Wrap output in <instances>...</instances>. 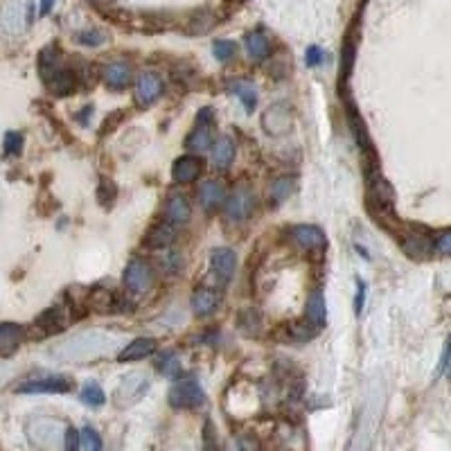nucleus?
Segmentation results:
<instances>
[{"label":"nucleus","instance_id":"nucleus-1","mask_svg":"<svg viewBox=\"0 0 451 451\" xmlns=\"http://www.w3.org/2000/svg\"><path fill=\"white\" fill-rule=\"evenodd\" d=\"M206 402V392L194 379H181L169 390V404L174 408H199Z\"/></svg>","mask_w":451,"mask_h":451},{"label":"nucleus","instance_id":"nucleus-5","mask_svg":"<svg viewBox=\"0 0 451 451\" xmlns=\"http://www.w3.org/2000/svg\"><path fill=\"white\" fill-rule=\"evenodd\" d=\"M255 210V196L248 188H237L230 199L226 201V215L233 221H244L250 217V213Z\"/></svg>","mask_w":451,"mask_h":451},{"label":"nucleus","instance_id":"nucleus-21","mask_svg":"<svg viewBox=\"0 0 451 451\" xmlns=\"http://www.w3.org/2000/svg\"><path fill=\"white\" fill-rule=\"evenodd\" d=\"M246 52L250 59H255V61H262L269 56L271 52V44H269V39H266L262 32H253L246 36Z\"/></svg>","mask_w":451,"mask_h":451},{"label":"nucleus","instance_id":"nucleus-41","mask_svg":"<svg viewBox=\"0 0 451 451\" xmlns=\"http://www.w3.org/2000/svg\"><path fill=\"white\" fill-rule=\"evenodd\" d=\"M363 303H365V285L361 280H357V298H355V312L357 314H361Z\"/></svg>","mask_w":451,"mask_h":451},{"label":"nucleus","instance_id":"nucleus-26","mask_svg":"<svg viewBox=\"0 0 451 451\" xmlns=\"http://www.w3.org/2000/svg\"><path fill=\"white\" fill-rule=\"evenodd\" d=\"M355 52H357V46H355V39L348 36L345 44H343V59H341V81H348L350 75H352V66H355Z\"/></svg>","mask_w":451,"mask_h":451},{"label":"nucleus","instance_id":"nucleus-29","mask_svg":"<svg viewBox=\"0 0 451 451\" xmlns=\"http://www.w3.org/2000/svg\"><path fill=\"white\" fill-rule=\"evenodd\" d=\"M316 330L312 323H305V320H298V323H291L289 325V338L291 341H312V338L316 336Z\"/></svg>","mask_w":451,"mask_h":451},{"label":"nucleus","instance_id":"nucleus-39","mask_svg":"<svg viewBox=\"0 0 451 451\" xmlns=\"http://www.w3.org/2000/svg\"><path fill=\"white\" fill-rule=\"evenodd\" d=\"M435 250H438L440 255H451V230L442 233L435 239Z\"/></svg>","mask_w":451,"mask_h":451},{"label":"nucleus","instance_id":"nucleus-38","mask_svg":"<svg viewBox=\"0 0 451 451\" xmlns=\"http://www.w3.org/2000/svg\"><path fill=\"white\" fill-rule=\"evenodd\" d=\"M81 447V431L68 429L66 431V451H79Z\"/></svg>","mask_w":451,"mask_h":451},{"label":"nucleus","instance_id":"nucleus-10","mask_svg":"<svg viewBox=\"0 0 451 451\" xmlns=\"http://www.w3.org/2000/svg\"><path fill=\"white\" fill-rule=\"evenodd\" d=\"M235 266H237V258L230 248H217L213 253V271L221 285L230 282V278L235 273Z\"/></svg>","mask_w":451,"mask_h":451},{"label":"nucleus","instance_id":"nucleus-13","mask_svg":"<svg viewBox=\"0 0 451 451\" xmlns=\"http://www.w3.org/2000/svg\"><path fill=\"white\" fill-rule=\"evenodd\" d=\"M190 215H192V208L188 203L186 196H172V199L167 201L165 206V219L172 223V226H181V223H188L190 221Z\"/></svg>","mask_w":451,"mask_h":451},{"label":"nucleus","instance_id":"nucleus-2","mask_svg":"<svg viewBox=\"0 0 451 451\" xmlns=\"http://www.w3.org/2000/svg\"><path fill=\"white\" fill-rule=\"evenodd\" d=\"M124 285L131 293H147L153 285V269L145 260H131L124 271Z\"/></svg>","mask_w":451,"mask_h":451},{"label":"nucleus","instance_id":"nucleus-22","mask_svg":"<svg viewBox=\"0 0 451 451\" xmlns=\"http://www.w3.org/2000/svg\"><path fill=\"white\" fill-rule=\"evenodd\" d=\"M39 70H41V77H44V81L48 83L61 70L59 68V52H56L54 48H46L44 52H41Z\"/></svg>","mask_w":451,"mask_h":451},{"label":"nucleus","instance_id":"nucleus-30","mask_svg":"<svg viewBox=\"0 0 451 451\" xmlns=\"http://www.w3.org/2000/svg\"><path fill=\"white\" fill-rule=\"evenodd\" d=\"M156 365H158V370L165 377H176L181 373V361H178V357L174 355V352H163V355L158 357V361H156Z\"/></svg>","mask_w":451,"mask_h":451},{"label":"nucleus","instance_id":"nucleus-32","mask_svg":"<svg viewBox=\"0 0 451 451\" xmlns=\"http://www.w3.org/2000/svg\"><path fill=\"white\" fill-rule=\"evenodd\" d=\"M3 149H5V156H19L23 149V136L19 131H7L3 140Z\"/></svg>","mask_w":451,"mask_h":451},{"label":"nucleus","instance_id":"nucleus-37","mask_svg":"<svg viewBox=\"0 0 451 451\" xmlns=\"http://www.w3.org/2000/svg\"><path fill=\"white\" fill-rule=\"evenodd\" d=\"M201 451H219L217 447V433H215V427H213V422H206V427H203V449Z\"/></svg>","mask_w":451,"mask_h":451},{"label":"nucleus","instance_id":"nucleus-35","mask_svg":"<svg viewBox=\"0 0 451 451\" xmlns=\"http://www.w3.org/2000/svg\"><path fill=\"white\" fill-rule=\"evenodd\" d=\"M77 41L83 46H102L106 41V34L100 32V30H86V32H79L77 34Z\"/></svg>","mask_w":451,"mask_h":451},{"label":"nucleus","instance_id":"nucleus-44","mask_svg":"<svg viewBox=\"0 0 451 451\" xmlns=\"http://www.w3.org/2000/svg\"><path fill=\"white\" fill-rule=\"evenodd\" d=\"M88 3H93L95 7H111L113 0H88Z\"/></svg>","mask_w":451,"mask_h":451},{"label":"nucleus","instance_id":"nucleus-40","mask_svg":"<svg viewBox=\"0 0 451 451\" xmlns=\"http://www.w3.org/2000/svg\"><path fill=\"white\" fill-rule=\"evenodd\" d=\"M305 61H307V66H318V64L323 61V52H320V48H316V46L307 48V52H305Z\"/></svg>","mask_w":451,"mask_h":451},{"label":"nucleus","instance_id":"nucleus-36","mask_svg":"<svg viewBox=\"0 0 451 451\" xmlns=\"http://www.w3.org/2000/svg\"><path fill=\"white\" fill-rule=\"evenodd\" d=\"M116 196H118V190L116 186H113L111 181H102V186H100V192H97V199H100L102 206H111L113 201H116Z\"/></svg>","mask_w":451,"mask_h":451},{"label":"nucleus","instance_id":"nucleus-28","mask_svg":"<svg viewBox=\"0 0 451 451\" xmlns=\"http://www.w3.org/2000/svg\"><path fill=\"white\" fill-rule=\"evenodd\" d=\"M295 190V178H291V176H282V178H278L273 186H271V199L273 201H285V199H289V194Z\"/></svg>","mask_w":451,"mask_h":451},{"label":"nucleus","instance_id":"nucleus-7","mask_svg":"<svg viewBox=\"0 0 451 451\" xmlns=\"http://www.w3.org/2000/svg\"><path fill=\"white\" fill-rule=\"evenodd\" d=\"M147 388H149L147 377H143V375H129L122 382V386L118 388L116 400H118L120 406L133 404V402H138L140 397H143V392H147Z\"/></svg>","mask_w":451,"mask_h":451},{"label":"nucleus","instance_id":"nucleus-9","mask_svg":"<svg viewBox=\"0 0 451 451\" xmlns=\"http://www.w3.org/2000/svg\"><path fill=\"white\" fill-rule=\"evenodd\" d=\"M291 235H293V242L303 246L305 250H320L328 244L325 233L316 228V226H295Z\"/></svg>","mask_w":451,"mask_h":451},{"label":"nucleus","instance_id":"nucleus-23","mask_svg":"<svg viewBox=\"0 0 451 451\" xmlns=\"http://www.w3.org/2000/svg\"><path fill=\"white\" fill-rule=\"evenodd\" d=\"M235 158V143L230 138H219L213 147V163L217 167H228Z\"/></svg>","mask_w":451,"mask_h":451},{"label":"nucleus","instance_id":"nucleus-27","mask_svg":"<svg viewBox=\"0 0 451 451\" xmlns=\"http://www.w3.org/2000/svg\"><path fill=\"white\" fill-rule=\"evenodd\" d=\"M239 328L244 330V334L253 336V334H260L262 328V318L255 309H244L242 314H239Z\"/></svg>","mask_w":451,"mask_h":451},{"label":"nucleus","instance_id":"nucleus-12","mask_svg":"<svg viewBox=\"0 0 451 451\" xmlns=\"http://www.w3.org/2000/svg\"><path fill=\"white\" fill-rule=\"evenodd\" d=\"M199 201L206 210H217V208L226 206L228 196H226V188L219 181H206L199 188Z\"/></svg>","mask_w":451,"mask_h":451},{"label":"nucleus","instance_id":"nucleus-34","mask_svg":"<svg viewBox=\"0 0 451 451\" xmlns=\"http://www.w3.org/2000/svg\"><path fill=\"white\" fill-rule=\"evenodd\" d=\"M213 52L219 61H230L235 52H237V46L233 44V41H226V39H219L215 41V46H213Z\"/></svg>","mask_w":451,"mask_h":451},{"label":"nucleus","instance_id":"nucleus-18","mask_svg":"<svg viewBox=\"0 0 451 451\" xmlns=\"http://www.w3.org/2000/svg\"><path fill=\"white\" fill-rule=\"evenodd\" d=\"M64 325H66L64 312H61V309H56V307L54 309H46V312L34 320V330H41L39 338L46 336V334H52V332H59Z\"/></svg>","mask_w":451,"mask_h":451},{"label":"nucleus","instance_id":"nucleus-31","mask_svg":"<svg viewBox=\"0 0 451 451\" xmlns=\"http://www.w3.org/2000/svg\"><path fill=\"white\" fill-rule=\"evenodd\" d=\"M81 402L83 404H88V406H102L104 402H106V397H104V390L97 386L95 382H88L86 386L81 388Z\"/></svg>","mask_w":451,"mask_h":451},{"label":"nucleus","instance_id":"nucleus-4","mask_svg":"<svg viewBox=\"0 0 451 451\" xmlns=\"http://www.w3.org/2000/svg\"><path fill=\"white\" fill-rule=\"evenodd\" d=\"M402 237V248L411 260H425L431 255L433 242L431 237L422 228H411V230H400Z\"/></svg>","mask_w":451,"mask_h":451},{"label":"nucleus","instance_id":"nucleus-20","mask_svg":"<svg viewBox=\"0 0 451 451\" xmlns=\"http://www.w3.org/2000/svg\"><path fill=\"white\" fill-rule=\"evenodd\" d=\"M307 320L312 323L314 328H320L323 323L328 320V305L325 298H323L320 291H314L307 300Z\"/></svg>","mask_w":451,"mask_h":451},{"label":"nucleus","instance_id":"nucleus-15","mask_svg":"<svg viewBox=\"0 0 451 451\" xmlns=\"http://www.w3.org/2000/svg\"><path fill=\"white\" fill-rule=\"evenodd\" d=\"M153 352H156V341H153V338H136V341H131L120 352L118 359L120 361H140V359L153 355Z\"/></svg>","mask_w":451,"mask_h":451},{"label":"nucleus","instance_id":"nucleus-24","mask_svg":"<svg viewBox=\"0 0 451 451\" xmlns=\"http://www.w3.org/2000/svg\"><path fill=\"white\" fill-rule=\"evenodd\" d=\"M230 91L239 97V100H242V104H244L246 111L255 108V104H258V91H255V86H253V83L237 79V81L230 83Z\"/></svg>","mask_w":451,"mask_h":451},{"label":"nucleus","instance_id":"nucleus-42","mask_svg":"<svg viewBox=\"0 0 451 451\" xmlns=\"http://www.w3.org/2000/svg\"><path fill=\"white\" fill-rule=\"evenodd\" d=\"M239 449L242 451H260V442L255 438H250V435H244V438L239 440Z\"/></svg>","mask_w":451,"mask_h":451},{"label":"nucleus","instance_id":"nucleus-8","mask_svg":"<svg viewBox=\"0 0 451 451\" xmlns=\"http://www.w3.org/2000/svg\"><path fill=\"white\" fill-rule=\"evenodd\" d=\"M70 388H73V384L66 377H46L16 386V392H68Z\"/></svg>","mask_w":451,"mask_h":451},{"label":"nucleus","instance_id":"nucleus-17","mask_svg":"<svg viewBox=\"0 0 451 451\" xmlns=\"http://www.w3.org/2000/svg\"><path fill=\"white\" fill-rule=\"evenodd\" d=\"M174 226L169 223V221H161L156 223L153 228L147 233V239H145V244L149 248H167L169 244L174 242Z\"/></svg>","mask_w":451,"mask_h":451},{"label":"nucleus","instance_id":"nucleus-19","mask_svg":"<svg viewBox=\"0 0 451 451\" xmlns=\"http://www.w3.org/2000/svg\"><path fill=\"white\" fill-rule=\"evenodd\" d=\"M219 305V293L217 291H210V289H196L192 293V309L199 316H208L213 314Z\"/></svg>","mask_w":451,"mask_h":451},{"label":"nucleus","instance_id":"nucleus-14","mask_svg":"<svg viewBox=\"0 0 451 451\" xmlns=\"http://www.w3.org/2000/svg\"><path fill=\"white\" fill-rule=\"evenodd\" d=\"M104 81H106V86L108 88H126L129 86V81H131V68L122 64V61H116V64H108L104 68Z\"/></svg>","mask_w":451,"mask_h":451},{"label":"nucleus","instance_id":"nucleus-16","mask_svg":"<svg viewBox=\"0 0 451 451\" xmlns=\"http://www.w3.org/2000/svg\"><path fill=\"white\" fill-rule=\"evenodd\" d=\"M21 341H23L21 325H14V323H3V325H0V355L9 357L11 352H16Z\"/></svg>","mask_w":451,"mask_h":451},{"label":"nucleus","instance_id":"nucleus-3","mask_svg":"<svg viewBox=\"0 0 451 451\" xmlns=\"http://www.w3.org/2000/svg\"><path fill=\"white\" fill-rule=\"evenodd\" d=\"M186 147L192 151H206L213 145V108H201L196 116V126L186 140Z\"/></svg>","mask_w":451,"mask_h":451},{"label":"nucleus","instance_id":"nucleus-33","mask_svg":"<svg viewBox=\"0 0 451 451\" xmlns=\"http://www.w3.org/2000/svg\"><path fill=\"white\" fill-rule=\"evenodd\" d=\"M81 447L86 451H102V438L93 427L81 429Z\"/></svg>","mask_w":451,"mask_h":451},{"label":"nucleus","instance_id":"nucleus-43","mask_svg":"<svg viewBox=\"0 0 451 451\" xmlns=\"http://www.w3.org/2000/svg\"><path fill=\"white\" fill-rule=\"evenodd\" d=\"M52 5H54V0H41V14L46 16V14L52 9Z\"/></svg>","mask_w":451,"mask_h":451},{"label":"nucleus","instance_id":"nucleus-11","mask_svg":"<svg viewBox=\"0 0 451 451\" xmlns=\"http://www.w3.org/2000/svg\"><path fill=\"white\" fill-rule=\"evenodd\" d=\"M203 169V163L196 158V156H183L174 163V169H172V176L176 183H181V186H186V183H192L199 178Z\"/></svg>","mask_w":451,"mask_h":451},{"label":"nucleus","instance_id":"nucleus-25","mask_svg":"<svg viewBox=\"0 0 451 451\" xmlns=\"http://www.w3.org/2000/svg\"><path fill=\"white\" fill-rule=\"evenodd\" d=\"M48 86H50V91L52 93H56V95H68L70 91H73V86H75V75L70 73V70H59V73H56L50 81H48Z\"/></svg>","mask_w":451,"mask_h":451},{"label":"nucleus","instance_id":"nucleus-6","mask_svg":"<svg viewBox=\"0 0 451 451\" xmlns=\"http://www.w3.org/2000/svg\"><path fill=\"white\" fill-rule=\"evenodd\" d=\"M163 95V81L153 73H143L136 81V102L138 106H151Z\"/></svg>","mask_w":451,"mask_h":451}]
</instances>
